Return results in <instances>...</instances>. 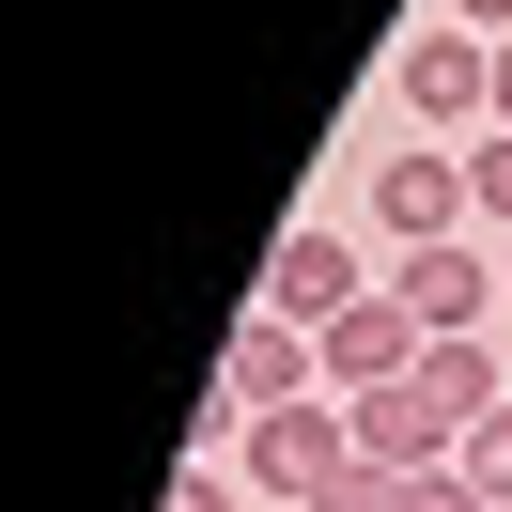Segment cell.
Returning <instances> with one entry per match:
<instances>
[{
    "mask_svg": "<svg viewBox=\"0 0 512 512\" xmlns=\"http://www.w3.org/2000/svg\"><path fill=\"white\" fill-rule=\"evenodd\" d=\"M404 388H419V404H450L466 435L512 404V388H497V342H419V373H404Z\"/></svg>",
    "mask_w": 512,
    "mask_h": 512,
    "instance_id": "9c48e42d",
    "label": "cell"
},
{
    "mask_svg": "<svg viewBox=\"0 0 512 512\" xmlns=\"http://www.w3.org/2000/svg\"><path fill=\"white\" fill-rule=\"evenodd\" d=\"M497 342H512V311H497Z\"/></svg>",
    "mask_w": 512,
    "mask_h": 512,
    "instance_id": "e0dca14e",
    "label": "cell"
},
{
    "mask_svg": "<svg viewBox=\"0 0 512 512\" xmlns=\"http://www.w3.org/2000/svg\"><path fill=\"white\" fill-rule=\"evenodd\" d=\"M156 512H249V481H233V466H171V497Z\"/></svg>",
    "mask_w": 512,
    "mask_h": 512,
    "instance_id": "4fadbf2b",
    "label": "cell"
},
{
    "mask_svg": "<svg viewBox=\"0 0 512 512\" xmlns=\"http://www.w3.org/2000/svg\"><path fill=\"white\" fill-rule=\"evenodd\" d=\"M404 125L419 140H481L497 125V32H404Z\"/></svg>",
    "mask_w": 512,
    "mask_h": 512,
    "instance_id": "7a4b0ae2",
    "label": "cell"
},
{
    "mask_svg": "<svg viewBox=\"0 0 512 512\" xmlns=\"http://www.w3.org/2000/svg\"><path fill=\"white\" fill-rule=\"evenodd\" d=\"M311 388H326V342H311V326H280V311H249V326H233V357H218V404H233V419L311 404Z\"/></svg>",
    "mask_w": 512,
    "mask_h": 512,
    "instance_id": "8992f818",
    "label": "cell"
},
{
    "mask_svg": "<svg viewBox=\"0 0 512 512\" xmlns=\"http://www.w3.org/2000/svg\"><path fill=\"white\" fill-rule=\"evenodd\" d=\"M404 512H481V497H466V466H404Z\"/></svg>",
    "mask_w": 512,
    "mask_h": 512,
    "instance_id": "5bb4252c",
    "label": "cell"
},
{
    "mask_svg": "<svg viewBox=\"0 0 512 512\" xmlns=\"http://www.w3.org/2000/svg\"><path fill=\"white\" fill-rule=\"evenodd\" d=\"M435 16H450V32H512V0H435Z\"/></svg>",
    "mask_w": 512,
    "mask_h": 512,
    "instance_id": "9a60e30c",
    "label": "cell"
},
{
    "mask_svg": "<svg viewBox=\"0 0 512 512\" xmlns=\"http://www.w3.org/2000/svg\"><path fill=\"white\" fill-rule=\"evenodd\" d=\"M419 342H435V326H419L404 295L373 280V295H357L342 326H326V388H342V404H373V388H404V373H419Z\"/></svg>",
    "mask_w": 512,
    "mask_h": 512,
    "instance_id": "5b68a950",
    "label": "cell"
},
{
    "mask_svg": "<svg viewBox=\"0 0 512 512\" xmlns=\"http://www.w3.org/2000/svg\"><path fill=\"white\" fill-rule=\"evenodd\" d=\"M311 512H404V466H342V481H326Z\"/></svg>",
    "mask_w": 512,
    "mask_h": 512,
    "instance_id": "7c38bea8",
    "label": "cell"
},
{
    "mask_svg": "<svg viewBox=\"0 0 512 512\" xmlns=\"http://www.w3.org/2000/svg\"><path fill=\"white\" fill-rule=\"evenodd\" d=\"M357 295H373V280H357V249H342L326 218H295L280 249H264V295H249V311H280V326H311V342H326Z\"/></svg>",
    "mask_w": 512,
    "mask_h": 512,
    "instance_id": "277c9868",
    "label": "cell"
},
{
    "mask_svg": "<svg viewBox=\"0 0 512 512\" xmlns=\"http://www.w3.org/2000/svg\"><path fill=\"white\" fill-rule=\"evenodd\" d=\"M466 202L512 233V125H481V140H466Z\"/></svg>",
    "mask_w": 512,
    "mask_h": 512,
    "instance_id": "8fae6325",
    "label": "cell"
},
{
    "mask_svg": "<svg viewBox=\"0 0 512 512\" xmlns=\"http://www.w3.org/2000/svg\"><path fill=\"white\" fill-rule=\"evenodd\" d=\"M357 466V404L342 388H311V404H264V419H233V481H249L264 512H311L326 481Z\"/></svg>",
    "mask_w": 512,
    "mask_h": 512,
    "instance_id": "6da1fadb",
    "label": "cell"
},
{
    "mask_svg": "<svg viewBox=\"0 0 512 512\" xmlns=\"http://www.w3.org/2000/svg\"><path fill=\"white\" fill-rule=\"evenodd\" d=\"M466 497H481V512H512V404L466 435Z\"/></svg>",
    "mask_w": 512,
    "mask_h": 512,
    "instance_id": "30bf717a",
    "label": "cell"
},
{
    "mask_svg": "<svg viewBox=\"0 0 512 512\" xmlns=\"http://www.w3.org/2000/svg\"><path fill=\"white\" fill-rule=\"evenodd\" d=\"M357 466H466V419L419 404V388H373L357 404Z\"/></svg>",
    "mask_w": 512,
    "mask_h": 512,
    "instance_id": "ba28073f",
    "label": "cell"
},
{
    "mask_svg": "<svg viewBox=\"0 0 512 512\" xmlns=\"http://www.w3.org/2000/svg\"><path fill=\"white\" fill-rule=\"evenodd\" d=\"M497 125H512V32H497Z\"/></svg>",
    "mask_w": 512,
    "mask_h": 512,
    "instance_id": "2e32d148",
    "label": "cell"
},
{
    "mask_svg": "<svg viewBox=\"0 0 512 512\" xmlns=\"http://www.w3.org/2000/svg\"><path fill=\"white\" fill-rule=\"evenodd\" d=\"M388 295H404L435 342H497V311H512V264H481L466 233H435V249H404V280H388Z\"/></svg>",
    "mask_w": 512,
    "mask_h": 512,
    "instance_id": "3957f363",
    "label": "cell"
},
{
    "mask_svg": "<svg viewBox=\"0 0 512 512\" xmlns=\"http://www.w3.org/2000/svg\"><path fill=\"white\" fill-rule=\"evenodd\" d=\"M373 218L404 233V249L466 233V218H481V202H466V140H450V156H373Z\"/></svg>",
    "mask_w": 512,
    "mask_h": 512,
    "instance_id": "52a82bcc",
    "label": "cell"
}]
</instances>
